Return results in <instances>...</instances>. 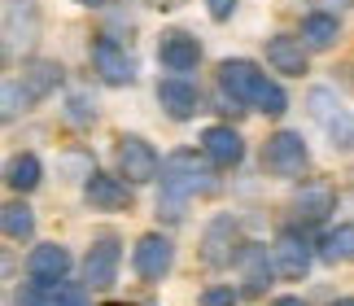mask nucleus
I'll use <instances>...</instances> for the list:
<instances>
[{
    "label": "nucleus",
    "instance_id": "obj_1",
    "mask_svg": "<svg viewBox=\"0 0 354 306\" xmlns=\"http://www.w3.org/2000/svg\"><path fill=\"white\" fill-rule=\"evenodd\" d=\"M219 188L214 166L206 158H197L193 149H175L162 158V192H158V215H167L171 224L184 219V206L193 197H210Z\"/></svg>",
    "mask_w": 354,
    "mask_h": 306
},
{
    "label": "nucleus",
    "instance_id": "obj_2",
    "mask_svg": "<svg viewBox=\"0 0 354 306\" xmlns=\"http://www.w3.org/2000/svg\"><path fill=\"white\" fill-rule=\"evenodd\" d=\"M267 83H271V79L258 71L254 62H245V57L219 62V92H223V101L232 105V109H254Z\"/></svg>",
    "mask_w": 354,
    "mask_h": 306
},
{
    "label": "nucleus",
    "instance_id": "obj_3",
    "mask_svg": "<svg viewBox=\"0 0 354 306\" xmlns=\"http://www.w3.org/2000/svg\"><path fill=\"white\" fill-rule=\"evenodd\" d=\"M310 166V149L302 132H271L263 145V175L271 179H297Z\"/></svg>",
    "mask_w": 354,
    "mask_h": 306
},
{
    "label": "nucleus",
    "instance_id": "obj_4",
    "mask_svg": "<svg viewBox=\"0 0 354 306\" xmlns=\"http://www.w3.org/2000/svg\"><path fill=\"white\" fill-rule=\"evenodd\" d=\"M114 162H118V175L127 184H149V179H162V158L158 149L145 141V136H118L114 145Z\"/></svg>",
    "mask_w": 354,
    "mask_h": 306
},
{
    "label": "nucleus",
    "instance_id": "obj_5",
    "mask_svg": "<svg viewBox=\"0 0 354 306\" xmlns=\"http://www.w3.org/2000/svg\"><path fill=\"white\" fill-rule=\"evenodd\" d=\"M241 228H236V219L232 215H214L206 232H201V262L214 271H223V267H232V262H241Z\"/></svg>",
    "mask_w": 354,
    "mask_h": 306
},
{
    "label": "nucleus",
    "instance_id": "obj_6",
    "mask_svg": "<svg viewBox=\"0 0 354 306\" xmlns=\"http://www.w3.org/2000/svg\"><path fill=\"white\" fill-rule=\"evenodd\" d=\"M35 39H39L35 0H5V62H13L26 48H35Z\"/></svg>",
    "mask_w": 354,
    "mask_h": 306
},
{
    "label": "nucleus",
    "instance_id": "obj_7",
    "mask_svg": "<svg viewBox=\"0 0 354 306\" xmlns=\"http://www.w3.org/2000/svg\"><path fill=\"white\" fill-rule=\"evenodd\" d=\"M92 71H97L101 83H110V88H131L136 83V57L127 53V44L101 35L97 44H92Z\"/></svg>",
    "mask_w": 354,
    "mask_h": 306
},
{
    "label": "nucleus",
    "instance_id": "obj_8",
    "mask_svg": "<svg viewBox=\"0 0 354 306\" xmlns=\"http://www.w3.org/2000/svg\"><path fill=\"white\" fill-rule=\"evenodd\" d=\"M171 262H175V245H171V236H162V232H145L131 249V271L140 276L145 285H158L162 276L171 271Z\"/></svg>",
    "mask_w": 354,
    "mask_h": 306
},
{
    "label": "nucleus",
    "instance_id": "obj_9",
    "mask_svg": "<svg viewBox=\"0 0 354 306\" xmlns=\"http://www.w3.org/2000/svg\"><path fill=\"white\" fill-rule=\"evenodd\" d=\"M310 258H315V249H310V241L297 228H284L276 236V245H271V262H276L280 280H306Z\"/></svg>",
    "mask_w": 354,
    "mask_h": 306
},
{
    "label": "nucleus",
    "instance_id": "obj_10",
    "mask_svg": "<svg viewBox=\"0 0 354 306\" xmlns=\"http://www.w3.org/2000/svg\"><path fill=\"white\" fill-rule=\"evenodd\" d=\"M122 267V241L118 236H97L84 254V285L88 289H110Z\"/></svg>",
    "mask_w": 354,
    "mask_h": 306
},
{
    "label": "nucleus",
    "instance_id": "obj_11",
    "mask_svg": "<svg viewBox=\"0 0 354 306\" xmlns=\"http://www.w3.org/2000/svg\"><path fill=\"white\" fill-rule=\"evenodd\" d=\"M158 62H162V71H171L175 79H184L188 71H197V66H201V44H197V35L180 31V26L162 31V35H158Z\"/></svg>",
    "mask_w": 354,
    "mask_h": 306
},
{
    "label": "nucleus",
    "instance_id": "obj_12",
    "mask_svg": "<svg viewBox=\"0 0 354 306\" xmlns=\"http://www.w3.org/2000/svg\"><path fill=\"white\" fill-rule=\"evenodd\" d=\"M201 158H206L214 171H232V166H241V158H245L241 132L232 127V123H210V127L201 132Z\"/></svg>",
    "mask_w": 354,
    "mask_h": 306
},
{
    "label": "nucleus",
    "instance_id": "obj_13",
    "mask_svg": "<svg viewBox=\"0 0 354 306\" xmlns=\"http://www.w3.org/2000/svg\"><path fill=\"white\" fill-rule=\"evenodd\" d=\"M71 267H75L71 249L57 245V241H44L26 254V276H31L35 285H62L66 276H71Z\"/></svg>",
    "mask_w": 354,
    "mask_h": 306
},
{
    "label": "nucleus",
    "instance_id": "obj_14",
    "mask_svg": "<svg viewBox=\"0 0 354 306\" xmlns=\"http://www.w3.org/2000/svg\"><path fill=\"white\" fill-rule=\"evenodd\" d=\"M84 201H88V210H131V184L122 175H105L97 171L84 184Z\"/></svg>",
    "mask_w": 354,
    "mask_h": 306
},
{
    "label": "nucleus",
    "instance_id": "obj_15",
    "mask_svg": "<svg viewBox=\"0 0 354 306\" xmlns=\"http://www.w3.org/2000/svg\"><path fill=\"white\" fill-rule=\"evenodd\" d=\"M158 105L167 109L175 123H188V118H197V109H201V92H197V83L171 75V79H158Z\"/></svg>",
    "mask_w": 354,
    "mask_h": 306
},
{
    "label": "nucleus",
    "instance_id": "obj_16",
    "mask_svg": "<svg viewBox=\"0 0 354 306\" xmlns=\"http://www.w3.org/2000/svg\"><path fill=\"white\" fill-rule=\"evenodd\" d=\"M62 79H66V71H62V62H53V57H31V62H22V92L31 96V101H48L53 92L62 88Z\"/></svg>",
    "mask_w": 354,
    "mask_h": 306
},
{
    "label": "nucleus",
    "instance_id": "obj_17",
    "mask_svg": "<svg viewBox=\"0 0 354 306\" xmlns=\"http://www.w3.org/2000/svg\"><path fill=\"white\" fill-rule=\"evenodd\" d=\"M306 44H302V35H271L267 39V66L271 71H280V75H289V79H302L306 75Z\"/></svg>",
    "mask_w": 354,
    "mask_h": 306
},
{
    "label": "nucleus",
    "instance_id": "obj_18",
    "mask_svg": "<svg viewBox=\"0 0 354 306\" xmlns=\"http://www.w3.org/2000/svg\"><path fill=\"white\" fill-rule=\"evenodd\" d=\"M337 210V188L333 184H302V192L293 197V215L302 224H324Z\"/></svg>",
    "mask_w": 354,
    "mask_h": 306
},
{
    "label": "nucleus",
    "instance_id": "obj_19",
    "mask_svg": "<svg viewBox=\"0 0 354 306\" xmlns=\"http://www.w3.org/2000/svg\"><path fill=\"white\" fill-rule=\"evenodd\" d=\"M337 39H342V18L337 13H306L302 18V44L310 48V53H328Z\"/></svg>",
    "mask_w": 354,
    "mask_h": 306
},
{
    "label": "nucleus",
    "instance_id": "obj_20",
    "mask_svg": "<svg viewBox=\"0 0 354 306\" xmlns=\"http://www.w3.org/2000/svg\"><path fill=\"white\" fill-rule=\"evenodd\" d=\"M39 179H44V166H39L35 153H13V158L5 162V184L18 192V197L35 192V188H39Z\"/></svg>",
    "mask_w": 354,
    "mask_h": 306
},
{
    "label": "nucleus",
    "instance_id": "obj_21",
    "mask_svg": "<svg viewBox=\"0 0 354 306\" xmlns=\"http://www.w3.org/2000/svg\"><path fill=\"white\" fill-rule=\"evenodd\" d=\"M319 258L328 267H342V262H354V224H337L324 232L319 241Z\"/></svg>",
    "mask_w": 354,
    "mask_h": 306
},
{
    "label": "nucleus",
    "instance_id": "obj_22",
    "mask_svg": "<svg viewBox=\"0 0 354 306\" xmlns=\"http://www.w3.org/2000/svg\"><path fill=\"white\" fill-rule=\"evenodd\" d=\"M0 232L9 241H31L35 236V210L26 201H5L0 206Z\"/></svg>",
    "mask_w": 354,
    "mask_h": 306
},
{
    "label": "nucleus",
    "instance_id": "obj_23",
    "mask_svg": "<svg viewBox=\"0 0 354 306\" xmlns=\"http://www.w3.org/2000/svg\"><path fill=\"white\" fill-rule=\"evenodd\" d=\"M241 262H245V294L250 298H258V294H267V285H271V271H276V262H267V249L263 245H250L241 254Z\"/></svg>",
    "mask_w": 354,
    "mask_h": 306
},
{
    "label": "nucleus",
    "instance_id": "obj_24",
    "mask_svg": "<svg viewBox=\"0 0 354 306\" xmlns=\"http://www.w3.org/2000/svg\"><path fill=\"white\" fill-rule=\"evenodd\" d=\"M324 132H328V145L337 153H354V114L350 109H337V114L324 123Z\"/></svg>",
    "mask_w": 354,
    "mask_h": 306
},
{
    "label": "nucleus",
    "instance_id": "obj_25",
    "mask_svg": "<svg viewBox=\"0 0 354 306\" xmlns=\"http://www.w3.org/2000/svg\"><path fill=\"white\" fill-rule=\"evenodd\" d=\"M306 109H310V118L324 127V123H328L337 109H342V101H337L333 88H310V92H306Z\"/></svg>",
    "mask_w": 354,
    "mask_h": 306
},
{
    "label": "nucleus",
    "instance_id": "obj_26",
    "mask_svg": "<svg viewBox=\"0 0 354 306\" xmlns=\"http://www.w3.org/2000/svg\"><path fill=\"white\" fill-rule=\"evenodd\" d=\"M13 306H53V289L26 280V285H18V294H13Z\"/></svg>",
    "mask_w": 354,
    "mask_h": 306
},
{
    "label": "nucleus",
    "instance_id": "obj_27",
    "mask_svg": "<svg viewBox=\"0 0 354 306\" xmlns=\"http://www.w3.org/2000/svg\"><path fill=\"white\" fill-rule=\"evenodd\" d=\"M0 96H5V109H0V114H5V123H13V118H18V109L31 105V96L22 92L18 79H5V92H0Z\"/></svg>",
    "mask_w": 354,
    "mask_h": 306
},
{
    "label": "nucleus",
    "instance_id": "obj_28",
    "mask_svg": "<svg viewBox=\"0 0 354 306\" xmlns=\"http://www.w3.org/2000/svg\"><path fill=\"white\" fill-rule=\"evenodd\" d=\"M48 289H53V306H88V285L62 280V285H48Z\"/></svg>",
    "mask_w": 354,
    "mask_h": 306
},
{
    "label": "nucleus",
    "instance_id": "obj_29",
    "mask_svg": "<svg viewBox=\"0 0 354 306\" xmlns=\"http://www.w3.org/2000/svg\"><path fill=\"white\" fill-rule=\"evenodd\" d=\"M236 289L232 285H210L206 294H201V306H236Z\"/></svg>",
    "mask_w": 354,
    "mask_h": 306
},
{
    "label": "nucleus",
    "instance_id": "obj_30",
    "mask_svg": "<svg viewBox=\"0 0 354 306\" xmlns=\"http://www.w3.org/2000/svg\"><path fill=\"white\" fill-rule=\"evenodd\" d=\"M206 9H210L214 22H227V18L236 13V0H206Z\"/></svg>",
    "mask_w": 354,
    "mask_h": 306
},
{
    "label": "nucleus",
    "instance_id": "obj_31",
    "mask_svg": "<svg viewBox=\"0 0 354 306\" xmlns=\"http://www.w3.org/2000/svg\"><path fill=\"white\" fill-rule=\"evenodd\" d=\"M271 306H306V302H302V298H276Z\"/></svg>",
    "mask_w": 354,
    "mask_h": 306
},
{
    "label": "nucleus",
    "instance_id": "obj_32",
    "mask_svg": "<svg viewBox=\"0 0 354 306\" xmlns=\"http://www.w3.org/2000/svg\"><path fill=\"white\" fill-rule=\"evenodd\" d=\"M75 5H84V9H101L105 0H75Z\"/></svg>",
    "mask_w": 354,
    "mask_h": 306
},
{
    "label": "nucleus",
    "instance_id": "obj_33",
    "mask_svg": "<svg viewBox=\"0 0 354 306\" xmlns=\"http://www.w3.org/2000/svg\"><path fill=\"white\" fill-rule=\"evenodd\" d=\"M319 5H337V9H346V0H319Z\"/></svg>",
    "mask_w": 354,
    "mask_h": 306
},
{
    "label": "nucleus",
    "instance_id": "obj_34",
    "mask_svg": "<svg viewBox=\"0 0 354 306\" xmlns=\"http://www.w3.org/2000/svg\"><path fill=\"white\" fill-rule=\"evenodd\" d=\"M333 306H354V298H337V302H333Z\"/></svg>",
    "mask_w": 354,
    "mask_h": 306
},
{
    "label": "nucleus",
    "instance_id": "obj_35",
    "mask_svg": "<svg viewBox=\"0 0 354 306\" xmlns=\"http://www.w3.org/2000/svg\"><path fill=\"white\" fill-rule=\"evenodd\" d=\"M105 306H122V302H105Z\"/></svg>",
    "mask_w": 354,
    "mask_h": 306
}]
</instances>
